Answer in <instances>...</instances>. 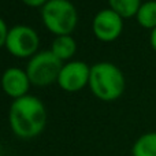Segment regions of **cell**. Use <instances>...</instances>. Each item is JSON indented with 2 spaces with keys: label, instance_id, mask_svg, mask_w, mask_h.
<instances>
[{
  "label": "cell",
  "instance_id": "1",
  "mask_svg": "<svg viewBox=\"0 0 156 156\" xmlns=\"http://www.w3.org/2000/svg\"><path fill=\"white\" fill-rule=\"evenodd\" d=\"M8 123L14 134L22 140L40 136L47 125L44 103L30 94L14 100L8 111Z\"/></svg>",
  "mask_w": 156,
  "mask_h": 156
},
{
  "label": "cell",
  "instance_id": "2",
  "mask_svg": "<svg viewBox=\"0 0 156 156\" xmlns=\"http://www.w3.org/2000/svg\"><path fill=\"white\" fill-rule=\"evenodd\" d=\"M88 86L99 100L114 101L123 94L126 80L116 65L111 62H99L90 66Z\"/></svg>",
  "mask_w": 156,
  "mask_h": 156
},
{
  "label": "cell",
  "instance_id": "3",
  "mask_svg": "<svg viewBox=\"0 0 156 156\" xmlns=\"http://www.w3.org/2000/svg\"><path fill=\"white\" fill-rule=\"evenodd\" d=\"M43 23L55 36H70L78 23L77 8L70 0H48L41 8Z\"/></svg>",
  "mask_w": 156,
  "mask_h": 156
},
{
  "label": "cell",
  "instance_id": "4",
  "mask_svg": "<svg viewBox=\"0 0 156 156\" xmlns=\"http://www.w3.org/2000/svg\"><path fill=\"white\" fill-rule=\"evenodd\" d=\"M63 67V62L58 59L51 49L38 51L27 62L26 74L32 85L48 86L52 82H56L59 73Z\"/></svg>",
  "mask_w": 156,
  "mask_h": 156
},
{
  "label": "cell",
  "instance_id": "5",
  "mask_svg": "<svg viewBox=\"0 0 156 156\" xmlns=\"http://www.w3.org/2000/svg\"><path fill=\"white\" fill-rule=\"evenodd\" d=\"M40 37L33 27L27 25H15L10 29L5 48L15 58H32L38 52Z\"/></svg>",
  "mask_w": 156,
  "mask_h": 156
},
{
  "label": "cell",
  "instance_id": "6",
  "mask_svg": "<svg viewBox=\"0 0 156 156\" xmlns=\"http://www.w3.org/2000/svg\"><path fill=\"white\" fill-rule=\"evenodd\" d=\"M93 34L104 43H111L122 34L123 18L111 8H104L94 15L92 21Z\"/></svg>",
  "mask_w": 156,
  "mask_h": 156
},
{
  "label": "cell",
  "instance_id": "7",
  "mask_svg": "<svg viewBox=\"0 0 156 156\" xmlns=\"http://www.w3.org/2000/svg\"><path fill=\"white\" fill-rule=\"evenodd\" d=\"M90 67L82 60L65 63L58 77V85L66 92H78L89 83Z\"/></svg>",
  "mask_w": 156,
  "mask_h": 156
},
{
  "label": "cell",
  "instance_id": "8",
  "mask_svg": "<svg viewBox=\"0 0 156 156\" xmlns=\"http://www.w3.org/2000/svg\"><path fill=\"white\" fill-rule=\"evenodd\" d=\"M0 83H2L3 92L7 96L12 97L14 100L26 96L32 85L26 70H22L19 67H10L4 70Z\"/></svg>",
  "mask_w": 156,
  "mask_h": 156
},
{
  "label": "cell",
  "instance_id": "9",
  "mask_svg": "<svg viewBox=\"0 0 156 156\" xmlns=\"http://www.w3.org/2000/svg\"><path fill=\"white\" fill-rule=\"evenodd\" d=\"M77 51V43L70 36H56L55 40L51 44V52L63 62L69 60L76 55Z\"/></svg>",
  "mask_w": 156,
  "mask_h": 156
},
{
  "label": "cell",
  "instance_id": "10",
  "mask_svg": "<svg viewBox=\"0 0 156 156\" xmlns=\"http://www.w3.org/2000/svg\"><path fill=\"white\" fill-rule=\"evenodd\" d=\"M133 156H156V132L141 134L132 148Z\"/></svg>",
  "mask_w": 156,
  "mask_h": 156
},
{
  "label": "cell",
  "instance_id": "11",
  "mask_svg": "<svg viewBox=\"0 0 156 156\" xmlns=\"http://www.w3.org/2000/svg\"><path fill=\"white\" fill-rule=\"evenodd\" d=\"M136 19L144 29L154 30L156 27V0L143 3L140 10L136 14Z\"/></svg>",
  "mask_w": 156,
  "mask_h": 156
},
{
  "label": "cell",
  "instance_id": "12",
  "mask_svg": "<svg viewBox=\"0 0 156 156\" xmlns=\"http://www.w3.org/2000/svg\"><path fill=\"white\" fill-rule=\"evenodd\" d=\"M108 4L111 10L115 11L125 19L136 16L143 3L141 0H108Z\"/></svg>",
  "mask_w": 156,
  "mask_h": 156
},
{
  "label": "cell",
  "instance_id": "13",
  "mask_svg": "<svg viewBox=\"0 0 156 156\" xmlns=\"http://www.w3.org/2000/svg\"><path fill=\"white\" fill-rule=\"evenodd\" d=\"M10 29L7 27V23L3 18H0V48L5 47V41H7V36Z\"/></svg>",
  "mask_w": 156,
  "mask_h": 156
},
{
  "label": "cell",
  "instance_id": "14",
  "mask_svg": "<svg viewBox=\"0 0 156 156\" xmlns=\"http://www.w3.org/2000/svg\"><path fill=\"white\" fill-rule=\"evenodd\" d=\"M47 2L48 0H22V3H25L29 7H41V8L47 4Z\"/></svg>",
  "mask_w": 156,
  "mask_h": 156
},
{
  "label": "cell",
  "instance_id": "15",
  "mask_svg": "<svg viewBox=\"0 0 156 156\" xmlns=\"http://www.w3.org/2000/svg\"><path fill=\"white\" fill-rule=\"evenodd\" d=\"M149 43H151V47L154 48V51L156 52V27L154 30H151V34H149Z\"/></svg>",
  "mask_w": 156,
  "mask_h": 156
},
{
  "label": "cell",
  "instance_id": "16",
  "mask_svg": "<svg viewBox=\"0 0 156 156\" xmlns=\"http://www.w3.org/2000/svg\"><path fill=\"white\" fill-rule=\"evenodd\" d=\"M0 156H2V144H0Z\"/></svg>",
  "mask_w": 156,
  "mask_h": 156
}]
</instances>
